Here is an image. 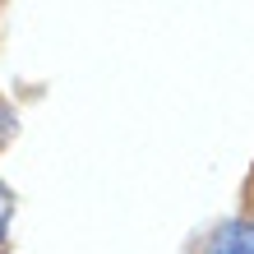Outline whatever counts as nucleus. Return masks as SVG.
I'll return each mask as SVG.
<instances>
[{"mask_svg": "<svg viewBox=\"0 0 254 254\" xmlns=\"http://www.w3.org/2000/svg\"><path fill=\"white\" fill-rule=\"evenodd\" d=\"M9 217H14V194L0 181V241H5V231H9Z\"/></svg>", "mask_w": 254, "mask_h": 254, "instance_id": "obj_2", "label": "nucleus"}, {"mask_svg": "<svg viewBox=\"0 0 254 254\" xmlns=\"http://www.w3.org/2000/svg\"><path fill=\"white\" fill-rule=\"evenodd\" d=\"M208 254H254V222H222L208 236Z\"/></svg>", "mask_w": 254, "mask_h": 254, "instance_id": "obj_1", "label": "nucleus"}]
</instances>
